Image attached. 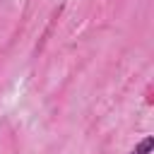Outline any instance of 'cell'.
Returning a JSON list of instances; mask_svg holds the SVG:
<instances>
[{
	"instance_id": "cell-1",
	"label": "cell",
	"mask_w": 154,
	"mask_h": 154,
	"mask_svg": "<svg viewBox=\"0 0 154 154\" xmlns=\"http://www.w3.org/2000/svg\"><path fill=\"white\" fill-rule=\"evenodd\" d=\"M149 147H152V137H149V140H144V142H142V147H140V149H135L132 154H144V152H149Z\"/></svg>"
}]
</instances>
